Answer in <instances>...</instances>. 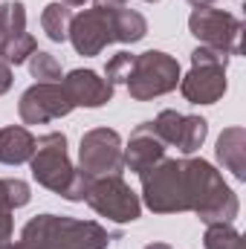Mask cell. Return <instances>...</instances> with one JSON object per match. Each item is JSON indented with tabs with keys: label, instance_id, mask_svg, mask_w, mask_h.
I'll return each instance as SVG.
<instances>
[{
	"label": "cell",
	"instance_id": "obj_1",
	"mask_svg": "<svg viewBox=\"0 0 246 249\" xmlns=\"http://www.w3.org/2000/svg\"><path fill=\"white\" fill-rule=\"evenodd\" d=\"M32 168V180L47 191L58 194L70 203H81L87 188L93 183L90 174H84L81 168H75L67 157V136L53 130L35 139V154L29 160Z\"/></svg>",
	"mask_w": 246,
	"mask_h": 249
},
{
	"label": "cell",
	"instance_id": "obj_2",
	"mask_svg": "<svg viewBox=\"0 0 246 249\" xmlns=\"http://www.w3.org/2000/svg\"><path fill=\"white\" fill-rule=\"evenodd\" d=\"M110 241L113 235L102 223L64 214H38L20 232L26 249H107Z\"/></svg>",
	"mask_w": 246,
	"mask_h": 249
},
{
	"label": "cell",
	"instance_id": "obj_3",
	"mask_svg": "<svg viewBox=\"0 0 246 249\" xmlns=\"http://www.w3.org/2000/svg\"><path fill=\"white\" fill-rule=\"evenodd\" d=\"M188 174H191V212L206 223H232L241 212V200L232 188L223 183V174L206 162L188 157Z\"/></svg>",
	"mask_w": 246,
	"mask_h": 249
},
{
	"label": "cell",
	"instance_id": "obj_4",
	"mask_svg": "<svg viewBox=\"0 0 246 249\" xmlns=\"http://www.w3.org/2000/svg\"><path fill=\"white\" fill-rule=\"evenodd\" d=\"M139 177H142V203L154 214L191 212L188 160H162Z\"/></svg>",
	"mask_w": 246,
	"mask_h": 249
},
{
	"label": "cell",
	"instance_id": "obj_5",
	"mask_svg": "<svg viewBox=\"0 0 246 249\" xmlns=\"http://www.w3.org/2000/svg\"><path fill=\"white\" fill-rule=\"evenodd\" d=\"M180 61L162 50H148L136 55L130 78H127V93L136 102H151L157 96H165L180 87Z\"/></svg>",
	"mask_w": 246,
	"mask_h": 249
},
{
	"label": "cell",
	"instance_id": "obj_6",
	"mask_svg": "<svg viewBox=\"0 0 246 249\" xmlns=\"http://www.w3.org/2000/svg\"><path fill=\"white\" fill-rule=\"evenodd\" d=\"M191 35L211 50H220L226 55H241V38H244V20L232 12L214 9V6H197L188 18Z\"/></svg>",
	"mask_w": 246,
	"mask_h": 249
},
{
	"label": "cell",
	"instance_id": "obj_7",
	"mask_svg": "<svg viewBox=\"0 0 246 249\" xmlns=\"http://www.w3.org/2000/svg\"><path fill=\"white\" fill-rule=\"evenodd\" d=\"M84 200H87V206H90L96 214H102V217H107V220H113V223H133V220L142 214V200H139V194L127 186L122 177H116V174H110V177H96V180L90 183V188H87Z\"/></svg>",
	"mask_w": 246,
	"mask_h": 249
},
{
	"label": "cell",
	"instance_id": "obj_8",
	"mask_svg": "<svg viewBox=\"0 0 246 249\" xmlns=\"http://www.w3.org/2000/svg\"><path fill=\"white\" fill-rule=\"evenodd\" d=\"M122 136L110 127H93L81 136L78 145V168L84 174L96 177H122L124 157H122Z\"/></svg>",
	"mask_w": 246,
	"mask_h": 249
},
{
	"label": "cell",
	"instance_id": "obj_9",
	"mask_svg": "<svg viewBox=\"0 0 246 249\" xmlns=\"http://www.w3.org/2000/svg\"><path fill=\"white\" fill-rule=\"evenodd\" d=\"M72 102L61 87V81H38L29 90H23L20 102H18V113L23 124H47L53 119H64L67 113H72Z\"/></svg>",
	"mask_w": 246,
	"mask_h": 249
},
{
	"label": "cell",
	"instance_id": "obj_10",
	"mask_svg": "<svg viewBox=\"0 0 246 249\" xmlns=\"http://www.w3.org/2000/svg\"><path fill=\"white\" fill-rule=\"evenodd\" d=\"M78 55H99L107 44H113V20L105 9H84L81 15H72L70 38H67Z\"/></svg>",
	"mask_w": 246,
	"mask_h": 249
},
{
	"label": "cell",
	"instance_id": "obj_11",
	"mask_svg": "<svg viewBox=\"0 0 246 249\" xmlns=\"http://www.w3.org/2000/svg\"><path fill=\"white\" fill-rule=\"evenodd\" d=\"M180 93L191 105H214L226 93V67L223 64H191L180 75Z\"/></svg>",
	"mask_w": 246,
	"mask_h": 249
},
{
	"label": "cell",
	"instance_id": "obj_12",
	"mask_svg": "<svg viewBox=\"0 0 246 249\" xmlns=\"http://www.w3.org/2000/svg\"><path fill=\"white\" fill-rule=\"evenodd\" d=\"M122 157H124V168L133 171V174H145L148 168H154L157 162L165 160V142L159 139L154 122L136 124V130L130 133Z\"/></svg>",
	"mask_w": 246,
	"mask_h": 249
},
{
	"label": "cell",
	"instance_id": "obj_13",
	"mask_svg": "<svg viewBox=\"0 0 246 249\" xmlns=\"http://www.w3.org/2000/svg\"><path fill=\"white\" fill-rule=\"evenodd\" d=\"M61 87L67 90V96L75 107H105L113 99V84H107V78H102L93 70L67 72Z\"/></svg>",
	"mask_w": 246,
	"mask_h": 249
},
{
	"label": "cell",
	"instance_id": "obj_14",
	"mask_svg": "<svg viewBox=\"0 0 246 249\" xmlns=\"http://www.w3.org/2000/svg\"><path fill=\"white\" fill-rule=\"evenodd\" d=\"M214 154H217V162L226 171H232L235 180H246V130L241 124L226 127L220 133Z\"/></svg>",
	"mask_w": 246,
	"mask_h": 249
},
{
	"label": "cell",
	"instance_id": "obj_15",
	"mask_svg": "<svg viewBox=\"0 0 246 249\" xmlns=\"http://www.w3.org/2000/svg\"><path fill=\"white\" fill-rule=\"evenodd\" d=\"M35 154V136L23 124L0 127V162L3 165H23Z\"/></svg>",
	"mask_w": 246,
	"mask_h": 249
},
{
	"label": "cell",
	"instance_id": "obj_16",
	"mask_svg": "<svg viewBox=\"0 0 246 249\" xmlns=\"http://www.w3.org/2000/svg\"><path fill=\"white\" fill-rule=\"evenodd\" d=\"M110 20H113V38L119 44H136L148 35V20L136 9L122 6V9L110 12Z\"/></svg>",
	"mask_w": 246,
	"mask_h": 249
},
{
	"label": "cell",
	"instance_id": "obj_17",
	"mask_svg": "<svg viewBox=\"0 0 246 249\" xmlns=\"http://www.w3.org/2000/svg\"><path fill=\"white\" fill-rule=\"evenodd\" d=\"M70 23H72V12H70V6H64L61 0L44 6V12H41V26H44V32H47L50 41L64 44V41L70 38Z\"/></svg>",
	"mask_w": 246,
	"mask_h": 249
},
{
	"label": "cell",
	"instance_id": "obj_18",
	"mask_svg": "<svg viewBox=\"0 0 246 249\" xmlns=\"http://www.w3.org/2000/svg\"><path fill=\"white\" fill-rule=\"evenodd\" d=\"M206 136H209V122H206L203 116H185V113H183L180 133H177V142H174V145L183 151L185 157H191L194 151H200V148H203Z\"/></svg>",
	"mask_w": 246,
	"mask_h": 249
},
{
	"label": "cell",
	"instance_id": "obj_19",
	"mask_svg": "<svg viewBox=\"0 0 246 249\" xmlns=\"http://www.w3.org/2000/svg\"><path fill=\"white\" fill-rule=\"evenodd\" d=\"M0 32H3L6 44L26 32V6L20 0H9L0 6Z\"/></svg>",
	"mask_w": 246,
	"mask_h": 249
},
{
	"label": "cell",
	"instance_id": "obj_20",
	"mask_svg": "<svg viewBox=\"0 0 246 249\" xmlns=\"http://www.w3.org/2000/svg\"><path fill=\"white\" fill-rule=\"evenodd\" d=\"M203 247L206 249H244V241H241V232L232 223H211V226H206Z\"/></svg>",
	"mask_w": 246,
	"mask_h": 249
},
{
	"label": "cell",
	"instance_id": "obj_21",
	"mask_svg": "<svg viewBox=\"0 0 246 249\" xmlns=\"http://www.w3.org/2000/svg\"><path fill=\"white\" fill-rule=\"evenodd\" d=\"M29 72H32V78H38V81H61V64L55 61V55H50V53H44V50H35L32 55H29Z\"/></svg>",
	"mask_w": 246,
	"mask_h": 249
},
{
	"label": "cell",
	"instance_id": "obj_22",
	"mask_svg": "<svg viewBox=\"0 0 246 249\" xmlns=\"http://www.w3.org/2000/svg\"><path fill=\"white\" fill-rule=\"evenodd\" d=\"M38 50V44H35V38L29 35V32H23L20 38H15V41H9L6 44V53H3V61L6 64H26L29 61V55Z\"/></svg>",
	"mask_w": 246,
	"mask_h": 249
},
{
	"label": "cell",
	"instance_id": "obj_23",
	"mask_svg": "<svg viewBox=\"0 0 246 249\" xmlns=\"http://www.w3.org/2000/svg\"><path fill=\"white\" fill-rule=\"evenodd\" d=\"M133 61H136V55H130V53H116L107 67H105V78H107V84H127V78H130V70H133Z\"/></svg>",
	"mask_w": 246,
	"mask_h": 249
},
{
	"label": "cell",
	"instance_id": "obj_24",
	"mask_svg": "<svg viewBox=\"0 0 246 249\" xmlns=\"http://www.w3.org/2000/svg\"><path fill=\"white\" fill-rule=\"evenodd\" d=\"M180 122H183V113H177V110H162V113L154 119V127H157V133H159V139H162L165 145H174V142H177Z\"/></svg>",
	"mask_w": 246,
	"mask_h": 249
},
{
	"label": "cell",
	"instance_id": "obj_25",
	"mask_svg": "<svg viewBox=\"0 0 246 249\" xmlns=\"http://www.w3.org/2000/svg\"><path fill=\"white\" fill-rule=\"evenodd\" d=\"M12 206L6 200V186L0 180V249H6L12 244V232H15V223H12Z\"/></svg>",
	"mask_w": 246,
	"mask_h": 249
},
{
	"label": "cell",
	"instance_id": "obj_26",
	"mask_svg": "<svg viewBox=\"0 0 246 249\" xmlns=\"http://www.w3.org/2000/svg\"><path fill=\"white\" fill-rule=\"evenodd\" d=\"M3 186H6V200H9L12 209H20V206L29 203V197H32L29 183H23V180H18V177H9V180H3Z\"/></svg>",
	"mask_w": 246,
	"mask_h": 249
},
{
	"label": "cell",
	"instance_id": "obj_27",
	"mask_svg": "<svg viewBox=\"0 0 246 249\" xmlns=\"http://www.w3.org/2000/svg\"><path fill=\"white\" fill-rule=\"evenodd\" d=\"M191 64H229V55L226 53H220V50H211V47H197L194 53H191Z\"/></svg>",
	"mask_w": 246,
	"mask_h": 249
},
{
	"label": "cell",
	"instance_id": "obj_28",
	"mask_svg": "<svg viewBox=\"0 0 246 249\" xmlns=\"http://www.w3.org/2000/svg\"><path fill=\"white\" fill-rule=\"evenodd\" d=\"M12 87V64H6L0 58V96Z\"/></svg>",
	"mask_w": 246,
	"mask_h": 249
},
{
	"label": "cell",
	"instance_id": "obj_29",
	"mask_svg": "<svg viewBox=\"0 0 246 249\" xmlns=\"http://www.w3.org/2000/svg\"><path fill=\"white\" fill-rule=\"evenodd\" d=\"M96 6L93 9H105V12H116V9H122V6H127L130 0H93Z\"/></svg>",
	"mask_w": 246,
	"mask_h": 249
},
{
	"label": "cell",
	"instance_id": "obj_30",
	"mask_svg": "<svg viewBox=\"0 0 246 249\" xmlns=\"http://www.w3.org/2000/svg\"><path fill=\"white\" fill-rule=\"evenodd\" d=\"M188 3H191V6H194V9H197V6H211V3H214V0H188Z\"/></svg>",
	"mask_w": 246,
	"mask_h": 249
},
{
	"label": "cell",
	"instance_id": "obj_31",
	"mask_svg": "<svg viewBox=\"0 0 246 249\" xmlns=\"http://www.w3.org/2000/svg\"><path fill=\"white\" fill-rule=\"evenodd\" d=\"M64 6H84V3H87V0H61Z\"/></svg>",
	"mask_w": 246,
	"mask_h": 249
},
{
	"label": "cell",
	"instance_id": "obj_32",
	"mask_svg": "<svg viewBox=\"0 0 246 249\" xmlns=\"http://www.w3.org/2000/svg\"><path fill=\"white\" fill-rule=\"evenodd\" d=\"M145 249H174V247H168V244H148Z\"/></svg>",
	"mask_w": 246,
	"mask_h": 249
},
{
	"label": "cell",
	"instance_id": "obj_33",
	"mask_svg": "<svg viewBox=\"0 0 246 249\" xmlns=\"http://www.w3.org/2000/svg\"><path fill=\"white\" fill-rule=\"evenodd\" d=\"M3 53H6V38H3V32H0V58H3Z\"/></svg>",
	"mask_w": 246,
	"mask_h": 249
},
{
	"label": "cell",
	"instance_id": "obj_34",
	"mask_svg": "<svg viewBox=\"0 0 246 249\" xmlns=\"http://www.w3.org/2000/svg\"><path fill=\"white\" fill-rule=\"evenodd\" d=\"M6 249H26V247H23V244L18 241V244H9V247H6Z\"/></svg>",
	"mask_w": 246,
	"mask_h": 249
},
{
	"label": "cell",
	"instance_id": "obj_35",
	"mask_svg": "<svg viewBox=\"0 0 246 249\" xmlns=\"http://www.w3.org/2000/svg\"><path fill=\"white\" fill-rule=\"evenodd\" d=\"M145 3H159V0H145Z\"/></svg>",
	"mask_w": 246,
	"mask_h": 249
}]
</instances>
